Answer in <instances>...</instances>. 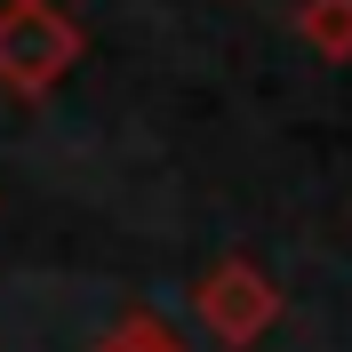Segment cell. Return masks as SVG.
I'll use <instances>...</instances> for the list:
<instances>
[{
  "mask_svg": "<svg viewBox=\"0 0 352 352\" xmlns=\"http://www.w3.org/2000/svg\"><path fill=\"white\" fill-rule=\"evenodd\" d=\"M192 305H200V320H208L217 344H256V336L280 320V288L264 280L248 256H224L217 272L192 288Z\"/></svg>",
  "mask_w": 352,
  "mask_h": 352,
  "instance_id": "obj_2",
  "label": "cell"
},
{
  "mask_svg": "<svg viewBox=\"0 0 352 352\" xmlns=\"http://www.w3.org/2000/svg\"><path fill=\"white\" fill-rule=\"evenodd\" d=\"M296 32H305L329 65H344L352 56V0H305V8H296Z\"/></svg>",
  "mask_w": 352,
  "mask_h": 352,
  "instance_id": "obj_3",
  "label": "cell"
},
{
  "mask_svg": "<svg viewBox=\"0 0 352 352\" xmlns=\"http://www.w3.org/2000/svg\"><path fill=\"white\" fill-rule=\"evenodd\" d=\"M80 65V24L56 0H0V88L8 96H48Z\"/></svg>",
  "mask_w": 352,
  "mask_h": 352,
  "instance_id": "obj_1",
  "label": "cell"
}]
</instances>
